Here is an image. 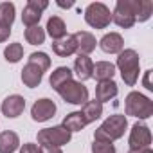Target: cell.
<instances>
[{"label": "cell", "instance_id": "31", "mask_svg": "<svg viewBox=\"0 0 153 153\" xmlns=\"http://www.w3.org/2000/svg\"><path fill=\"white\" fill-rule=\"evenodd\" d=\"M151 68L149 70H146L144 72V78H142V85H144V88L146 90H149V92H153V85H151Z\"/></svg>", "mask_w": 153, "mask_h": 153}, {"label": "cell", "instance_id": "3", "mask_svg": "<svg viewBox=\"0 0 153 153\" xmlns=\"http://www.w3.org/2000/svg\"><path fill=\"white\" fill-rule=\"evenodd\" d=\"M140 9V0H117L112 11V22L121 29H131L137 22Z\"/></svg>", "mask_w": 153, "mask_h": 153}, {"label": "cell", "instance_id": "20", "mask_svg": "<svg viewBox=\"0 0 153 153\" xmlns=\"http://www.w3.org/2000/svg\"><path fill=\"white\" fill-rule=\"evenodd\" d=\"M45 29H47L45 34H49L54 42L67 36V25H65V22H63L59 16H51V18L47 20V27H45Z\"/></svg>", "mask_w": 153, "mask_h": 153}, {"label": "cell", "instance_id": "2", "mask_svg": "<svg viewBox=\"0 0 153 153\" xmlns=\"http://www.w3.org/2000/svg\"><path fill=\"white\" fill-rule=\"evenodd\" d=\"M128 128V119L124 114H114L108 119L103 121V124L94 131V140H105V142H114L119 140Z\"/></svg>", "mask_w": 153, "mask_h": 153}, {"label": "cell", "instance_id": "6", "mask_svg": "<svg viewBox=\"0 0 153 153\" xmlns=\"http://www.w3.org/2000/svg\"><path fill=\"white\" fill-rule=\"evenodd\" d=\"M59 94V97L65 101V103H70V105H79L83 106L87 101H88V88L81 83V81H67L63 87H59L56 90Z\"/></svg>", "mask_w": 153, "mask_h": 153}, {"label": "cell", "instance_id": "21", "mask_svg": "<svg viewBox=\"0 0 153 153\" xmlns=\"http://www.w3.org/2000/svg\"><path fill=\"white\" fill-rule=\"evenodd\" d=\"M81 115H83V119H85V123L87 124H90V123H94V121H97L101 115H103V105L99 103V101H87L83 106H81Z\"/></svg>", "mask_w": 153, "mask_h": 153}, {"label": "cell", "instance_id": "1", "mask_svg": "<svg viewBox=\"0 0 153 153\" xmlns=\"http://www.w3.org/2000/svg\"><path fill=\"white\" fill-rule=\"evenodd\" d=\"M115 68H119L121 78L128 87H133L139 79V72H140V58L135 49H123L117 54Z\"/></svg>", "mask_w": 153, "mask_h": 153}, {"label": "cell", "instance_id": "11", "mask_svg": "<svg viewBox=\"0 0 153 153\" xmlns=\"http://www.w3.org/2000/svg\"><path fill=\"white\" fill-rule=\"evenodd\" d=\"M2 114L9 119H16L18 115H22V112L25 110V99L18 94H13L9 97H6L2 101V106H0Z\"/></svg>", "mask_w": 153, "mask_h": 153}, {"label": "cell", "instance_id": "4", "mask_svg": "<svg viewBox=\"0 0 153 153\" xmlns=\"http://www.w3.org/2000/svg\"><path fill=\"white\" fill-rule=\"evenodd\" d=\"M124 112L126 115L137 119H149L153 115V101L140 92H130L124 99Z\"/></svg>", "mask_w": 153, "mask_h": 153}, {"label": "cell", "instance_id": "32", "mask_svg": "<svg viewBox=\"0 0 153 153\" xmlns=\"http://www.w3.org/2000/svg\"><path fill=\"white\" fill-rule=\"evenodd\" d=\"M9 34H11V27H6V25L0 24V43L6 42L9 38Z\"/></svg>", "mask_w": 153, "mask_h": 153}, {"label": "cell", "instance_id": "23", "mask_svg": "<svg viewBox=\"0 0 153 153\" xmlns=\"http://www.w3.org/2000/svg\"><path fill=\"white\" fill-rule=\"evenodd\" d=\"M61 126H63L65 130H68L70 133H74V131H81V130L87 126V123H85L81 112H70V114L65 115Z\"/></svg>", "mask_w": 153, "mask_h": 153}, {"label": "cell", "instance_id": "14", "mask_svg": "<svg viewBox=\"0 0 153 153\" xmlns=\"http://www.w3.org/2000/svg\"><path fill=\"white\" fill-rule=\"evenodd\" d=\"M92 70H94V61L85 54H78V58L74 59V72L72 74H76L79 78V81L83 83V81L92 78Z\"/></svg>", "mask_w": 153, "mask_h": 153}, {"label": "cell", "instance_id": "17", "mask_svg": "<svg viewBox=\"0 0 153 153\" xmlns=\"http://www.w3.org/2000/svg\"><path fill=\"white\" fill-rule=\"evenodd\" d=\"M52 52L58 54L59 58H68V56L78 52V51H76V42H74L72 34H67L65 38L52 42Z\"/></svg>", "mask_w": 153, "mask_h": 153}, {"label": "cell", "instance_id": "26", "mask_svg": "<svg viewBox=\"0 0 153 153\" xmlns=\"http://www.w3.org/2000/svg\"><path fill=\"white\" fill-rule=\"evenodd\" d=\"M4 58H6V61H9V63H18V61L24 58V47H22V43H18V42L9 43V45L4 49Z\"/></svg>", "mask_w": 153, "mask_h": 153}, {"label": "cell", "instance_id": "30", "mask_svg": "<svg viewBox=\"0 0 153 153\" xmlns=\"http://www.w3.org/2000/svg\"><path fill=\"white\" fill-rule=\"evenodd\" d=\"M20 153H42V148L34 142H25L22 148H20Z\"/></svg>", "mask_w": 153, "mask_h": 153}, {"label": "cell", "instance_id": "19", "mask_svg": "<svg viewBox=\"0 0 153 153\" xmlns=\"http://www.w3.org/2000/svg\"><path fill=\"white\" fill-rule=\"evenodd\" d=\"M20 148V137L18 133L7 130L0 133V153H15Z\"/></svg>", "mask_w": 153, "mask_h": 153}, {"label": "cell", "instance_id": "7", "mask_svg": "<svg viewBox=\"0 0 153 153\" xmlns=\"http://www.w3.org/2000/svg\"><path fill=\"white\" fill-rule=\"evenodd\" d=\"M72 139V133L65 130L61 124L52 128H43L38 131V146H51V148H61L68 144Z\"/></svg>", "mask_w": 153, "mask_h": 153}, {"label": "cell", "instance_id": "16", "mask_svg": "<svg viewBox=\"0 0 153 153\" xmlns=\"http://www.w3.org/2000/svg\"><path fill=\"white\" fill-rule=\"evenodd\" d=\"M119 94V88H117V83L114 79L110 81H99L97 87H96V101H99L101 105L114 99L115 96Z\"/></svg>", "mask_w": 153, "mask_h": 153}, {"label": "cell", "instance_id": "28", "mask_svg": "<svg viewBox=\"0 0 153 153\" xmlns=\"http://www.w3.org/2000/svg\"><path fill=\"white\" fill-rule=\"evenodd\" d=\"M151 15H153V2L151 0H140V9H139L137 22H146V20H149Z\"/></svg>", "mask_w": 153, "mask_h": 153}, {"label": "cell", "instance_id": "35", "mask_svg": "<svg viewBox=\"0 0 153 153\" xmlns=\"http://www.w3.org/2000/svg\"><path fill=\"white\" fill-rule=\"evenodd\" d=\"M58 6L59 7H72V2H67V4L65 2H58Z\"/></svg>", "mask_w": 153, "mask_h": 153}, {"label": "cell", "instance_id": "5", "mask_svg": "<svg viewBox=\"0 0 153 153\" xmlns=\"http://www.w3.org/2000/svg\"><path fill=\"white\" fill-rule=\"evenodd\" d=\"M85 22L94 29H106L112 22V11L103 2H92L85 9Z\"/></svg>", "mask_w": 153, "mask_h": 153}, {"label": "cell", "instance_id": "34", "mask_svg": "<svg viewBox=\"0 0 153 153\" xmlns=\"http://www.w3.org/2000/svg\"><path fill=\"white\" fill-rule=\"evenodd\" d=\"M128 153H153L151 148H140V149H130Z\"/></svg>", "mask_w": 153, "mask_h": 153}, {"label": "cell", "instance_id": "25", "mask_svg": "<svg viewBox=\"0 0 153 153\" xmlns=\"http://www.w3.org/2000/svg\"><path fill=\"white\" fill-rule=\"evenodd\" d=\"M45 29L40 27V25H33V27H27L25 29V40L27 43L31 45H42L45 42Z\"/></svg>", "mask_w": 153, "mask_h": 153}, {"label": "cell", "instance_id": "10", "mask_svg": "<svg viewBox=\"0 0 153 153\" xmlns=\"http://www.w3.org/2000/svg\"><path fill=\"white\" fill-rule=\"evenodd\" d=\"M56 114V103L49 97H42L38 101H34L33 108H31V117L36 123H45L49 119H52Z\"/></svg>", "mask_w": 153, "mask_h": 153}, {"label": "cell", "instance_id": "24", "mask_svg": "<svg viewBox=\"0 0 153 153\" xmlns=\"http://www.w3.org/2000/svg\"><path fill=\"white\" fill-rule=\"evenodd\" d=\"M15 15H16V9H15L13 2H2L0 4V24L2 25L11 27L13 22H15Z\"/></svg>", "mask_w": 153, "mask_h": 153}, {"label": "cell", "instance_id": "22", "mask_svg": "<svg viewBox=\"0 0 153 153\" xmlns=\"http://www.w3.org/2000/svg\"><path fill=\"white\" fill-rule=\"evenodd\" d=\"M72 79V70L68 67H58L56 70L51 72V78H49V83L54 90H58L59 87H63L67 81Z\"/></svg>", "mask_w": 153, "mask_h": 153}, {"label": "cell", "instance_id": "13", "mask_svg": "<svg viewBox=\"0 0 153 153\" xmlns=\"http://www.w3.org/2000/svg\"><path fill=\"white\" fill-rule=\"evenodd\" d=\"M99 47L106 54H119L124 49V40L119 33H106L99 40Z\"/></svg>", "mask_w": 153, "mask_h": 153}, {"label": "cell", "instance_id": "8", "mask_svg": "<svg viewBox=\"0 0 153 153\" xmlns=\"http://www.w3.org/2000/svg\"><path fill=\"white\" fill-rule=\"evenodd\" d=\"M130 149H140V148H151V130L148 124L135 123L130 130L128 137Z\"/></svg>", "mask_w": 153, "mask_h": 153}, {"label": "cell", "instance_id": "18", "mask_svg": "<svg viewBox=\"0 0 153 153\" xmlns=\"http://www.w3.org/2000/svg\"><path fill=\"white\" fill-rule=\"evenodd\" d=\"M115 74V65L110 61H97L94 63V70H92V78L99 83V81H110Z\"/></svg>", "mask_w": 153, "mask_h": 153}, {"label": "cell", "instance_id": "27", "mask_svg": "<svg viewBox=\"0 0 153 153\" xmlns=\"http://www.w3.org/2000/svg\"><path fill=\"white\" fill-rule=\"evenodd\" d=\"M29 63L36 65L42 72H45V70H49V67H51V58H49L45 52H33V54L29 56Z\"/></svg>", "mask_w": 153, "mask_h": 153}, {"label": "cell", "instance_id": "12", "mask_svg": "<svg viewBox=\"0 0 153 153\" xmlns=\"http://www.w3.org/2000/svg\"><path fill=\"white\" fill-rule=\"evenodd\" d=\"M74 42H76V51H78V54H85L88 56L92 51H96V36L88 31H78V33H74L72 34Z\"/></svg>", "mask_w": 153, "mask_h": 153}, {"label": "cell", "instance_id": "9", "mask_svg": "<svg viewBox=\"0 0 153 153\" xmlns=\"http://www.w3.org/2000/svg\"><path fill=\"white\" fill-rule=\"evenodd\" d=\"M49 7L47 0H29L25 4L24 11H22V22L25 27H33V25H40V18L42 13Z\"/></svg>", "mask_w": 153, "mask_h": 153}, {"label": "cell", "instance_id": "15", "mask_svg": "<svg viewBox=\"0 0 153 153\" xmlns=\"http://www.w3.org/2000/svg\"><path fill=\"white\" fill-rule=\"evenodd\" d=\"M42 79H43V72L36 65L27 61V65L22 68V81H24V85L29 87V88H36V87H40Z\"/></svg>", "mask_w": 153, "mask_h": 153}, {"label": "cell", "instance_id": "29", "mask_svg": "<svg viewBox=\"0 0 153 153\" xmlns=\"http://www.w3.org/2000/svg\"><path fill=\"white\" fill-rule=\"evenodd\" d=\"M92 153H115V146H114V142L94 140V144H92Z\"/></svg>", "mask_w": 153, "mask_h": 153}, {"label": "cell", "instance_id": "33", "mask_svg": "<svg viewBox=\"0 0 153 153\" xmlns=\"http://www.w3.org/2000/svg\"><path fill=\"white\" fill-rule=\"evenodd\" d=\"M42 153H63L61 148H51V146H40Z\"/></svg>", "mask_w": 153, "mask_h": 153}]
</instances>
